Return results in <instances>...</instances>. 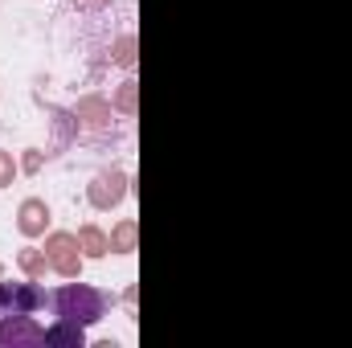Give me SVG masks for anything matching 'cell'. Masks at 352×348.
Returning a JSON list of instances; mask_svg holds the SVG:
<instances>
[{"label": "cell", "mask_w": 352, "mask_h": 348, "mask_svg": "<svg viewBox=\"0 0 352 348\" xmlns=\"http://www.w3.org/2000/svg\"><path fill=\"white\" fill-rule=\"evenodd\" d=\"M70 250H74V238H66V234H58V238L50 242V259H54V266H58L62 274H74V270H78V259H74Z\"/></svg>", "instance_id": "8992f818"}, {"label": "cell", "mask_w": 352, "mask_h": 348, "mask_svg": "<svg viewBox=\"0 0 352 348\" xmlns=\"http://www.w3.org/2000/svg\"><path fill=\"white\" fill-rule=\"evenodd\" d=\"M0 184H12V156L0 152Z\"/></svg>", "instance_id": "9c48e42d"}, {"label": "cell", "mask_w": 352, "mask_h": 348, "mask_svg": "<svg viewBox=\"0 0 352 348\" xmlns=\"http://www.w3.org/2000/svg\"><path fill=\"white\" fill-rule=\"evenodd\" d=\"M82 324H70V320H58L54 328H45V345L50 348H82Z\"/></svg>", "instance_id": "277c9868"}, {"label": "cell", "mask_w": 352, "mask_h": 348, "mask_svg": "<svg viewBox=\"0 0 352 348\" xmlns=\"http://www.w3.org/2000/svg\"><path fill=\"white\" fill-rule=\"evenodd\" d=\"M45 303V291L37 283H0V320L33 316Z\"/></svg>", "instance_id": "7a4b0ae2"}, {"label": "cell", "mask_w": 352, "mask_h": 348, "mask_svg": "<svg viewBox=\"0 0 352 348\" xmlns=\"http://www.w3.org/2000/svg\"><path fill=\"white\" fill-rule=\"evenodd\" d=\"M107 307H111V299L98 291V287H87V283H66V287H58L54 291V312H58V320H70V324H98L102 316H107Z\"/></svg>", "instance_id": "6da1fadb"}, {"label": "cell", "mask_w": 352, "mask_h": 348, "mask_svg": "<svg viewBox=\"0 0 352 348\" xmlns=\"http://www.w3.org/2000/svg\"><path fill=\"white\" fill-rule=\"evenodd\" d=\"M45 221H50V209H45L41 201H25V209H21V230H25V234H41Z\"/></svg>", "instance_id": "52a82bcc"}, {"label": "cell", "mask_w": 352, "mask_h": 348, "mask_svg": "<svg viewBox=\"0 0 352 348\" xmlns=\"http://www.w3.org/2000/svg\"><path fill=\"white\" fill-rule=\"evenodd\" d=\"M119 197H123V176H119V173L98 176V180H94V188H90V201H94V205H102V209H107V205H115Z\"/></svg>", "instance_id": "5b68a950"}, {"label": "cell", "mask_w": 352, "mask_h": 348, "mask_svg": "<svg viewBox=\"0 0 352 348\" xmlns=\"http://www.w3.org/2000/svg\"><path fill=\"white\" fill-rule=\"evenodd\" d=\"M82 242L90 246V254L98 259V254H107V242H102V234H94V230H82Z\"/></svg>", "instance_id": "ba28073f"}, {"label": "cell", "mask_w": 352, "mask_h": 348, "mask_svg": "<svg viewBox=\"0 0 352 348\" xmlns=\"http://www.w3.org/2000/svg\"><path fill=\"white\" fill-rule=\"evenodd\" d=\"M4 345H45V332L29 316H12V320H0V348Z\"/></svg>", "instance_id": "3957f363"}]
</instances>
